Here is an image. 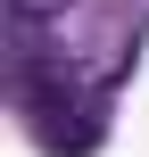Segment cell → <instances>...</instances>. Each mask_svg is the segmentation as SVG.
I'll return each mask as SVG.
<instances>
[{
	"instance_id": "6da1fadb",
	"label": "cell",
	"mask_w": 149,
	"mask_h": 157,
	"mask_svg": "<svg viewBox=\"0 0 149 157\" xmlns=\"http://www.w3.org/2000/svg\"><path fill=\"white\" fill-rule=\"evenodd\" d=\"M75 8H83V0H8V50H33V41H50V33H66Z\"/></svg>"
}]
</instances>
